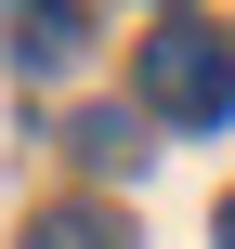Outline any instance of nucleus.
<instances>
[{
  "label": "nucleus",
  "instance_id": "nucleus-1",
  "mask_svg": "<svg viewBox=\"0 0 235 249\" xmlns=\"http://www.w3.org/2000/svg\"><path fill=\"white\" fill-rule=\"evenodd\" d=\"M144 118L222 131V118H235V26H196V13L144 26Z\"/></svg>",
  "mask_w": 235,
  "mask_h": 249
},
{
  "label": "nucleus",
  "instance_id": "nucleus-2",
  "mask_svg": "<svg viewBox=\"0 0 235 249\" xmlns=\"http://www.w3.org/2000/svg\"><path fill=\"white\" fill-rule=\"evenodd\" d=\"M92 13H13V66H78Z\"/></svg>",
  "mask_w": 235,
  "mask_h": 249
},
{
  "label": "nucleus",
  "instance_id": "nucleus-3",
  "mask_svg": "<svg viewBox=\"0 0 235 249\" xmlns=\"http://www.w3.org/2000/svg\"><path fill=\"white\" fill-rule=\"evenodd\" d=\"M26 249H131V223H118V210H39Z\"/></svg>",
  "mask_w": 235,
  "mask_h": 249
},
{
  "label": "nucleus",
  "instance_id": "nucleus-4",
  "mask_svg": "<svg viewBox=\"0 0 235 249\" xmlns=\"http://www.w3.org/2000/svg\"><path fill=\"white\" fill-rule=\"evenodd\" d=\"M78 158H92V171H131V158H144V118H118V105L78 118Z\"/></svg>",
  "mask_w": 235,
  "mask_h": 249
},
{
  "label": "nucleus",
  "instance_id": "nucleus-5",
  "mask_svg": "<svg viewBox=\"0 0 235 249\" xmlns=\"http://www.w3.org/2000/svg\"><path fill=\"white\" fill-rule=\"evenodd\" d=\"M209 236H222V249H235V197H222V223H209Z\"/></svg>",
  "mask_w": 235,
  "mask_h": 249
}]
</instances>
